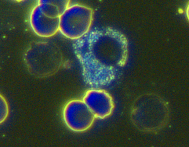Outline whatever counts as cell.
<instances>
[{
    "mask_svg": "<svg viewBox=\"0 0 189 147\" xmlns=\"http://www.w3.org/2000/svg\"><path fill=\"white\" fill-rule=\"evenodd\" d=\"M60 16L59 25L66 26L64 33L71 38H78L86 33L91 23L92 13L87 8L75 5L68 8Z\"/></svg>",
    "mask_w": 189,
    "mask_h": 147,
    "instance_id": "cell-1",
    "label": "cell"
},
{
    "mask_svg": "<svg viewBox=\"0 0 189 147\" xmlns=\"http://www.w3.org/2000/svg\"><path fill=\"white\" fill-rule=\"evenodd\" d=\"M1 99L0 123L3 122L7 117L8 110L7 103L5 99L2 97Z\"/></svg>",
    "mask_w": 189,
    "mask_h": 147,
    "instance_id": "cell-4",
    "label": "cell"
},
{
    "mask_svg": "<svg viewBox=\"0 0 189 147\" xmlns=\"http://www.w3.org/2000/svg\"><path fill=\"white\" fill-rule=\"evenodd\" d=\"M62 113L66 126L75 132H82L89 129L95 118L82 100L69 101L64 106Z\"/></svg>",
    "mask_w": 189,
    "mask_h": 147,
    "instance_id": "cell-2",
    "label": "cell"
},
{
    "mask_svg": "<svg viewBox=\"0 0 189 147\" xmlns=\"http://www.w3.org/2000/svg\"><path fill=\"white\" fill-rule=\"evenodd\" d=\"M82 100L95 118H106L113 110L114 103L111 96L100 88H92L88 90Z\"/></svg>",
    "mask_w": 189,
    "mask_h": 147,
    "instance_id": "cell-3",
    "label": "cell"
}]
</instances>
